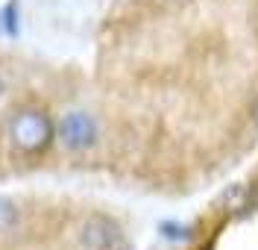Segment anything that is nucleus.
<instances>
[{
	"instance_id": "obj_1",
	"label": "nucleus",
	"mask_w": 258,
	"mask_h": 250,
	"mask_svg": "<svg viewBox=\"0 0 258 250\" xmlns=\"http://www.w3.org/2000/svg\"><path fill=\"white\" fill-rule=\"evenodd\" d=\"M120 241V230L109 218H91L82 230V244L88 250H112Z\"/></svg>"
},
{
	"instance_id": "obj_2",
	"label": "nucleus",
	"mask_w": 258,
	"mask_h": 250,
	"mask_svg": "<svg viewBox=\"0 0 258 250\" xmlns=\"http://www.w3.org/2000/svg\"><path fill=\"white\" fill-rule=\"evenodd\" d=\"M64 138H68V144H74V147H85V144H91V138H94V124L85 115H71L64 121Z\"/></svg>"
},
{
	"instance_id": "obj_3",
	"label": "nucleus",
	"mask_w": 258,
	"mask_h": 250,
	"mask_svg": "<svg viewBox=\"0 0 258 250\" xmlns=\"http://www.w3.org/2000/svg\"><path fill=\"white\" fill-rule=\"evenodd\" d=\"M47 135H50L47 121H41L38 115H27L24 121H21V127H18V138H24L30 147L32 144H41Z\"/></svg>"
},
{
	"instance_id": "obj_4",
	"label": "nucleus",
	"mask_w": 258,
	"mask_h": 250,
	"mask_svg": "<svg viewBox=\"0 0 258 250\" xmlns=\"http://www.w3.org/2000/svg\"><path fill=\"white\" fill-rule=\"evenodd\" d=\"M246 197H249V191H246V185H229V191L223 194V200H220V206H223L229 215H235L238 209H246Z\"/></svg>"
},
{
	"instance_id": "obj_5",
	"label": "nucleus",
	"mask_w": 258,
	"mask_h": 250,
	"mask_svg": "<svg viewBox=\"0 0 258 250\" xmlns=\"http://www.w3.org/2000/svg\"><path fill=\"white\" fill-rule=\"evenodd\" d=\"M12 221H15V209H12V203H9V200H0V230H6Z\"/></svg>"
},
{
	"instance_id": "obj_6",
	"label": "nucleus",
	"mask_w": 258,
	"mask_h": 250,
	"mask_svg": "<svg viewBox=\"0 0 258 250\" xmlns=\"http://www.w3.org/2000/svg\"><path fill=\"white\" fill-rule=\"evenodd\" d=\"M252 121L258 124V103H255V109H252Z\"/></svg>"
}]
</instances>
